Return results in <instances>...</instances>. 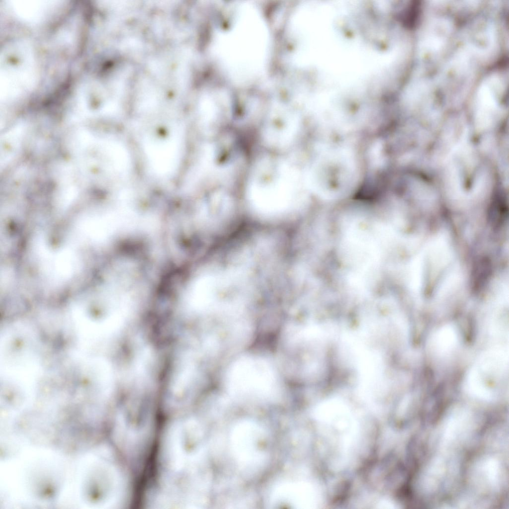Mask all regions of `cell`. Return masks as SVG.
Instances as JSON below:
<instances>
[{
  "instance_id": "1",
  "label": "cell",
  "mask_w": 509,
  "mask_h": 509,
  "mask_svg": "<svg viewBox=\"0 0 509 509\" xmlns=\"http://www.w3.org/2000/svg\"><path fill=\"white\" fill-rule=\"evenodd\" d=\"M40 358L34 332L22 325L3 334L0 348V386L4 401H25L33 395L39 376Z\"/></svg>"
},
{
  "instance_id": "2",
  "label": "cell",
  "mask_w": 509,
  "mask_h": 509,
  "mask_svg": "<svg viewBox=\"0 0 509 509\" xmlns=\"http://www.w3.org/2000/svg\"><path fill=\"white\" fill-rule=\"evenodd\" d=\"M261 165L251 186L252 197L260 209L268 212L282 211L303 195L306 182L293 169L274 162Z\"/></svg>"
},
{
  "instance_id": "3",
  "label": "cell",
  "mask_w": 509,
  "mask_h": 509,
  "mask_svg": "<svg viewBox=\"0 0 509 509\" xmlns=\"http://www.w3.org/2000/svg\"><path fill=\"white\" fill-rule=\"evenodd\" d=\"M357 168L351 154L343 149L322 152L307 176L308 185L320 196L333 198L344 196L353 188Z\"/></svg>"
},
{
  "instance_id": "4",
  "label": "cell",
  "mask_w": 509,
  "mask_h": 509,
  "mask_svg": "<svg viewBox=\"0 0 509 509\" xmlns=\"http://www.w3.org/2000/svg\"><path fill=\"white\" fill-rule=\"evenodd\" d=\"M225 384L234 394L259 397L274 395L280 386L271 365L254 356L243 357L235 361L227 372Z\"/></svg>"
}]
</instances>
